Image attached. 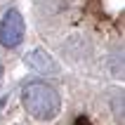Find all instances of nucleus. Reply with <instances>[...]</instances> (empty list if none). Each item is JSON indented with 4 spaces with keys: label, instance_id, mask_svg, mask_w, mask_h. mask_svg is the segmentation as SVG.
<instances>
[{
    "label": "nucleus",
    "instance_id": "3",
    "mask_svg": "<svg viewBox=\"0 0 125 125\" xmlns=\"http://www.w3.org/2000/svg\"><path fill=\"white\" fill-rule=\"evenodd\" d=\"M26 64H28L33 71L45 73V76H50V73H57V71H59L57 62L47 54V52H42V50H33V52L26 57Z\"/></svg>",
    "mask_w": 125,
    "mask_h": 125
},
{
    "label": "nucleus",
    "instance_id": "1",
    "mask_svg": "<svg viewBox=\"0 0 125 125\" xmlns=\"http://www.w3.org/2000/svg\"><path fill=\"white\" fill-rule=\"evenodd\" d=\"M21 102H24V109L38 120H54L62 111L59 92L52 85L42 83V80L28 83L21 92Z\"/></svg>",
    "mask_w": 125,
    "mask_h": 125
},
{
    "label": "nucleus",
    "instance_id": "4",
    "mask_svg": "<svg viewBox=\"0 0 125 125\" xmlns=\"http://www.w3.org/2000/svg\"><path fill=\"white\" fill-rule=\"evenodd\" d=\"M0 83H2V64H0Z\"/></svg>",
    "mask_w": 125,
    "mask_h": 125
},
{
    "label": "nucleus",
    "instance_id": "2",
    "mask_svg": "<svg viewBox=\"0 0 125 125\" xmlns=\"http://www.w3.org/2000/svg\"><path fill=\"white\" fill-rule=\"evenodd\" d=\"M24 19L17 10H7L0 19V45L2 47H17L24 40Z\"/></svg>",
    "mask_w": 125,
    "mask_h": 125
}]
</instances>
